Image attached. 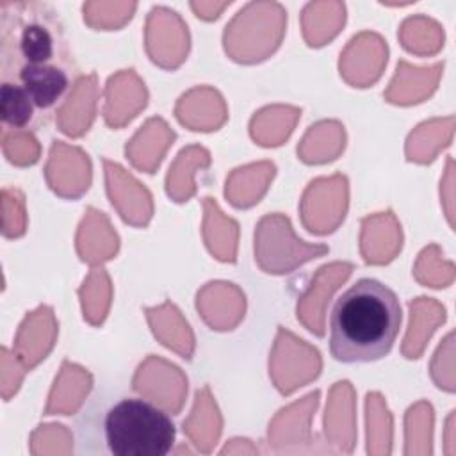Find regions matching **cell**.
Masks as SVG:
<instances>
[{"label": "cell", "instance_id": "1", "mask_svg": "<svg viewBox=\"0 0 456 456\" xmlns=\"http://www.w3.org/2000/svg\"><path fill=\"white\" fill-rule=\"evenodd\" d=\"M403 321L397 294L379 280L360 278L333 303L331 356L342 363H369L387 356Z\"/></svg>", "mask_w": 456, "mask_h": 456}, {"label": "cell", "instance_id": "5", "mask_svg": "<svg viewBox=\"0 0 456 456\" xmlns=\"http://www.w3.org/2000/svg\"><path fill=\"white\" fill-rule=\"evenodd\" d=\"M20 52L27 64H48L53 57V36L41 23H28L21 30Z\"/></svg>", "mask_w": 456, "mask_h": 456}, {"label": "cell", "instance_id": "3", "mask_svg": "<svg viewBox=\"0 0 456 456\" xmlns=\"http://www.w3.org/2000/svg\"><path fill=\"white\" fill-rule=\"evenodd\" d=\"M20 82L39 109L55 105L69 86L68 73L53 64H25L20 69Z\"/></svg>", "mask_w": 456, "mask_h": 456}, {"label": "cell", "instance_id": "4", "mask_svg": "<svg viewBox=\"0 0 456 456\" xmlns=\"http://www.w3.org/2000/svg\"><path fill=\"white\" fill-rule=\"evenodd\" d=\"M34 102L23 86L5 82L0 89L2 121L11 126H25L34 116Z\"/></svg>", "mask_w": 456, "mask_h": 456}, {"label": "cell", "instance_id": "2", "mask_svg": "<svg viewBox=\"0 0 456 456\" xmlns=\"http://www.w3.org/2000/svg\"><path fill=\"white\" fill-rule=\"evenodd\" d=\"M102 433L114 456H164L175 445L176 426L150 401L125 397L105 411Z\"/></svg>", "mask_w": 456, "mask_h": 456}]
</instances>
